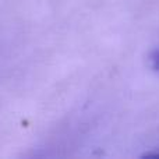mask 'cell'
I'll return each mask as SVG.
<instances>
[{
  "instance_id": "obj_1",
  "label": "cell",
  "mask_w": 159,
  "mask_h": 159,
  "mask_svg": "<svg viewBox=\"0 0 159 159\" xmlns=\"http://www.w3.org/2000/svg\"><path fill=\"white\" fill-rule=\"evenodd\" d=\"M149 60H151V64H152V69L155 71L159 73V50H154L149 56Z\"/></svg>"
},
{
  "instance_id": "obj_2",
  "label": "cell",
  "mask_w": 159,
  "mask_h": 159,
  "mask_svg": "<svg viewBox=\"0 0 159 159\" xmlns=\"http://www.w3.org/2000/svg\"><path fill=\"white\" fill-rule=\"evenodd\" d=\"M144 157H148V158H159V151H155V152H147V154H144Z\"/></svg>"
}]
</instances>
